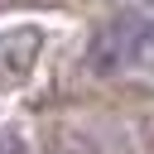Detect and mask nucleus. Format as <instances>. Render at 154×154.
<instances>
[{
	"mask_svg": "<svg viewBox=\"0 0 154 154\" xmlns=\"http://www.w3.org/2000/svg\"><path fill=\"white\" fill-rule=\"evenodd\" d=\"M0 154H29V140L19 130H0Z\"/></svg>",
	"mask_w": 154,
	"mask_h": 154,
	"instance_id": "7ed1b4c3",
	"label": "nucleus"
},
{
	"mask_svg": "<svg viewBox=\"0 0 154 154\" xmlns=\"http://www.w3.org/2000/svg\"><path fill=\"white\" fill-rule=\"evenodd\" d=\"M43 53V29L38 24H10L0 29V87H19Z\"/></svg>",
	"mask_w": 154,
	"mask_h": 154,
	"instance_id": "f03ea898",
	"label": "nucleus"
},
{
	"mask_svg": "<svg viewBox=\"0 0 154 154\" xmlns=\"http://www.w3.org/2000/svg\"><path fill=\"white\" fill-rule=\"evenodd\" d=\"M87 63L96 72L120 67H154V10H125L116 14L87 48Z\"/></svg>",
	"mask_w": 154,
	"mask_h": 154,
	"instance_id": "f257e3e1",
	"label": "nucleus"
}]
</instances>
